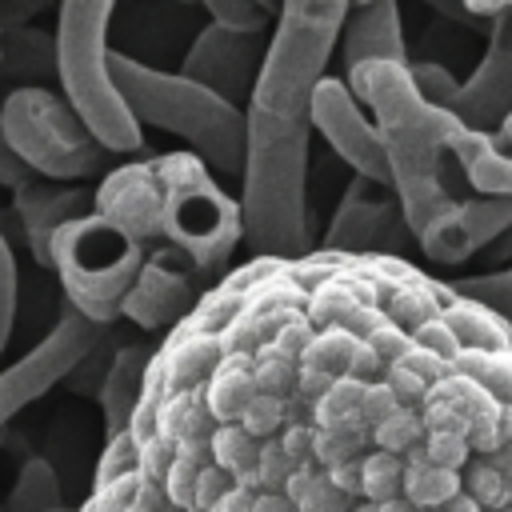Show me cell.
<instances>
[{"mask_svg": "<svg viewBox=\"0 0 512 512\" xmlns=\"http://www.w3.org/2000/svg\"><path fill=\"white\" fill-rule=\"evenodd\" d=\"M308 140L312 120L276 116L248 104L244 140V192H240V240L252 256L296 264L308 256Z\"/></svg>", "mask_w": 512, "mask_h": 512, "instance_id": "2", "label": "cell"}, {"mask_svg": "<svg viewBox=\"0 0 512 512\" xmlns=\"http://www.w3.org/2000/svg\"><path fill=\"white\" fill-rule=\"evenodd\" d=\"M256 8H260L264 16H272V12H280V0H256Z\"/></svg>", "mask_w": 512, "mask_h": 512, "instance_id": "45", "label": "cell"}, {"mask_svg": "<svg viewBox=\"0 0 512 512\" xmlns=\"http://www.w3.org/2000/svg\"><path fill=\"white\" fill-rule=\"evenodd\" d=\"M244 432H252L256 440H272L284 432V424H292V412H288V400L284 396H272V392H256L248 400V408L240 412L236 420Z\"/></svg>", "mask_w": 512, "mask_h": 512, "instance_id": "33", "label": "cell"}, {"mask_svg": "<svg viewBox=\"0 0 512 512\" xmlns=\"http://www.w3.org/2000/svg\"><path fill=\"white\" fill-rule=\"evenodd\" d=\"M60 504H64V492H60L56 468L44 456H32L12 480L8 512H48V508H60Z\"/></svg>", "mask_w": 512, "mask_h": 512, "instance_id": "25", "label": "cell"}, {"mask_svg": "<svg viewBox=\"0 0 512 512\" xmlns=\"http://www.w3.org/2000/svg\"><path fill=\"white\" fill-rule=\"evenodd\" d=\"M452 112L484 132H504V124L512 120V12L488 20L484 56L476 72L460 84Z\"/></svg>", "mask_w": 512, "mask_h": 512, "instance_id": "14", "label": "cell"}, {"mask_svg": "<svg viewBox=\"0 0 512 512\" xmlns=\"http://www.w3.org/2000/svg\"><path fill=\"white\" fill-rule=\"evenodd\" d=\"M412 68V80H416V88L432 100V104H440V108H456V96H460V80L444 68V64H432V60H420V64H408Z\"/></svg>", "mask_w": 512, "mask_h": 512, "instance_id": "34", "label": "cell"}, {"mask_svg": "<svg viewBox=\"0 0 512 512\" xmlns=\"http://www.w3.org/2000/svg\"><path fill=\"white\" fill-rule=\"evenodd\" d=\"M356 4H368V0H356Z\"/></svg>", "mask_w": 512, "mask_h": 512, "instance_id": "49", "label": "cell"}, {"mask_svg": "<svg viewBox=\"0 0 512 512\" xmlns=\"http://www.w3.org/2000/svg\"><path fill=\"white\" fill-rule=\"evenodd\" d=\"M360 460V472H364V496L384 504V500H396L404 496V456L396 452H384V448H368Z\"/></svg>", "mask_w": 512, "mask_h": 512, "instance_id": "28", "label": "cell"}, {"mask_svg": "<svg viewBox=\"0 0 512 512\" xmlns=\"http://www.w3.org/2000/svg\"><path fill=\"white\" fill-rule=\"evenodd\" d=\"M0 60H4V56H0Z\"/></svg>", "mask_w": 512, "mask_h": 512, "instance_id": "50", "label": "cell"}, {"mask_svg": "<svg viewBox=\"0 0 512 512\" xmlns=\"http://www.w3.org/2000/svg\"><path fill=\"white\" fill-rule=\"evenodd\" d=\"M340 60L344 68H356L364 60H408L400 4L396 0L356 4L340 32Z\"/></svg>", "mask_w": 512, "mask_h": 512, "instance_id": "18", "label": "cell"}, {"mask_svg": "<svg viewBox=\"0 0 512 512\" xmlns=\"http://www.w3.org/2000/svg\"><path fill=\"white\" fill-rule=\"evenodd\" d=\"M0 64H8V60H16L12 68L16 72H52L56 68V36L48 40V36H40V32H32V28H16L12 36H8V44H0Z\"/></svg>", "mask_w": 512, "mask_h": 512, "instance_id": "30", "label": "cell"}, {"mask_svg": "<svg viewBox=\"0 0 512 512\" xmlns=\"http://www.w3.org/2000/svg\"><path fill=\"white\" fill-rule=\"evenodd\" d=\"M192 272H200L180 248H160L152 256H144L124 304H120V316H128L136 328L144 332H156V328H176L196 304V284H192Z\"/></svg>", "mask_w": 512, "mask_h": 512, "instance_id": "12", "label": "cell"}, {"mask_svg": "<svg viewBox=\"0 0 512 512\" xmlns=\"http://www.w3.org/2000/svg\"><path fill=\"white\" fill-rule=\"evenodd\" d=\"M500 136H504V144H508V148H512V120H508V124H504V132H500Z\"/></svg>", "mask_w": 512, "mask_h": 512, "instance_id": "46", "label": "cell"}, {"mask_svg": "<svg viewBox=\"0 0 512 512\" xmlns=\"http://www.w3.org/2000/svg\"><path fill=\"white\" fill-rule=\"evenodd\" d=\"M456 296H468L484 308H492L496 316H504L512 324V268H500V272H480V276H464L452 284Z\"/></svg>", "mask_w": 512, "mask_h": 512, "instance_id": "31", "label": "cell"}, {"mask_svg": "<svg viewBox=\"0 0 512 512\" xmlns=\"http://www.w3.org/2000/svg\"><path fill=\"white\" fill-rule=\"evenodd\" d=\"M260 444L252 432H244L240 424H216L212 436H208V448H212V464H220L224 472H232V480L240 488H252L260 492V472H256V460H260Z\"/></svg>", "mask_w": 512, "mask_h": 512, "instance_id": "23", "label": "cell"}, {"mask_svg": "<svg viewBox=\"0 0 512 512\" xmlns=\"http://www.w3.org/2000/svg\"><path fill=\"white\" fill-rule=\"evenodd\" d=\"M460 4H464V12L476 16V20H492V16H500V12H512V0H460Z\"/></svg>", "mask_w": 512, "mask_h": 512, "instance_id": "44", "label": "cell"}, {"mask_svg": "<svg viewBox=\"0 0 512 512\" xmlns=\"http://www.w3.org/2000/svg\"><path fill=\"white\" fill-rule=\"evenodd\" d=\"M352 8L356 0H280L264 68L248 104H260L276 116H304Z\"/></svg>", "mask_w": 512, "mask_h": 512, "instance_id": "6", "label": "cell"}, {"mask_svg": "<svg viewBox=\"0 0 512 512\" xmlns=\"http://www.w3.org/2000/svg\"><path fill=\"white\" fill-rule=\"evenodd\" d=\"M48 512H76V508H68V504H60V508H48Z\"/></svg>", "mask_w": 512, "mask_h": 512, "instance_id": "47", "label": "cell"}, {"mask_svg": "<svg viewBox=\"0 0 512 512\" xmlns=\"http://www.w3.org/2000/svg\"><path fill=\"white\" fill-rule=\"evenodd\" d=\"M148 348L144 344H124L120 352H112L104 380H100V416H104V440L128 432L136 404H140V388H144V368H148Z\"/></svg>", "mask_w": 512, "mask_h": 512, "instance_id": "20", "label": "cell"}, {"mask_svg": "<svg viewBox=\"0 0 512 512\" xmlns=\"http://www.w3.org/2000/svg\"><path fill=\"white\" fill-rule=\"evenodd\" d=\"M328 472V480L340 488V492H348V496H364V472H360V460H344V464H332V468H324Z\"/></svg>", "mask_w": 512, "mask_h": 512, "instance_id": "42", "label": "cell"}, {"mask_svg": "<svg viewBox=\"0 0 512 512\" xmlns=\"http://www.w3.org/2000/svg\"><path fill=\"white\" fill-rule=\"evenodd\" d=\"M360 396H364V380L344 372L332 380V388L312 404V424L316 428H332L340 420H348L352 412H360Z\"/></svg>", "mask_w": 512, "mask_h": 512, "instance_id": "32", "label": "cell"}, {"mask_svg": "<svg viewBox=\"0 0 512 512\" xmlns=\"http://www.w3.org/2000/svg\"><path fill=\"white\" fill-rule=\"evenodd\" d=\"M308 120H312V132H320L324 144H328L356 176L392 188V168H388L384 136H380L372 112H364V104H360L356 92L348 88V80L324 76V80L312 88Z\"/></svg>", "mask_w": 512, "mask_h": 512, "instance_id": "10", "label": "cell"}, {"mask_svg": "<svg viewBox=\"0 0 512 512\" xmlns=\"http://www.w3.org/2000/svg\"><path fill=\"white\" fill-rule=\"evenodd\" d=\"M200 8L208 12V20H220V24H240V28L268 24V16L256 8V0H200Z\"/></svg>", "mask_w": 512, "mask_h": 512, "instance_id": "38", "label": "cell"}, {"mask_svg": "<svg viewBox=\"0 0 512 512\" xmlns=\"http://www.w3.org/2000/svg\"><path fill=\"white\" fill-rule=\"evenodd\" d=\"M448 156L456 160V168L464 172V184L476 196H512V148L504 144L500 132L464 124L452 136Z\"/></svg>", "mask_w": 512, "mask_h": 512, "instance_id": "19", "label": "cell"}, {"mask_svg": "<svg viewBox=\"0 0 512 512\" xmlns=\"http://www.w3.org/2000/svg\"><path fill=\"white\" fill-rule=\"evenodd\" d=\"M144 264V240L108 220L104 212L72 216L56 228L48 268H56L64 300L96 324H112Z\"/></svg>", "mask_w": 512, "mask_h": 512, "instance_id": "5", "label": "cell"}, {"mask_svg": "<svg viewBox=\"0 0 512 512\" xmlns=\"http://www.w3.org/2000/svg\"><path fill=\"white\" fill-rule=\"evenodd\" d=\"M460 492H464V472L444 468V464H432L428 452H424V444L408 452V464H404V500H412L420 512H440Z\"/></svg>", "mask_w": 512, "mask_h": 512, "instance_id": "22", "label": "cell"}, {"mask_svg": "<svg viewBox=\"0 0 512 512\" xmlns=\"http://www.w3.org/2000/svg\"><path fill=\"white\" fill-rule=\"evenodd\" d=\"M88 204H92V192L64 184V180H44V176H32L28 184H20L12 192V212L20 216V228H24V240L36 256V264H48L56 228L68 224L72 216L92 212Z\"/></svg>", "mask_w": 512, "mask_h": 512, "instance_id": "17", "label": "cell"}, {"mask_svg": "<svg viewBox=\"0 0 512 512\" xmlns=\"http://www.w3.org/2000/svg\"><path fill=\"white\" fill-rule=\"evenodd\" d=\"M348 88L372 112L392 168V192L400 200L408 232H424L456 196L444 180V152L464 120L452 108L432 104L416 80L408 60H364L348 68Z\"/></svg>", "mask_w": 512, "mask_h": 512, "instance_id": "1", "label": "cell"}, {"mask_svg": "<svg viewBox=\"0 0 512 512\" xmlns=\"http://www.w3.org/2000/svg\"><path fill=\"white\" fill-rule=\"evenodd\" d=\"M212 464V448L208 440H176V452L160 476L164 484V496L176 504V508H188L192 504V492H196V480L200 472Z\"/></svg>", "mask_w": 512, "mask_h": 512, "instance_id": "26", "label": "cell"}, {"mask_svg": "<svg viewBox=\"0 0 512 512\" xmlns=\"http://www.w3.org/2000/svg\"><path fill=\"white\" fill-rule=\"evenodd\" d=\"M360 348V332L348 324H312V336L300 348V368H316L328 376H344Z\"/></svg>", "mask_w": 512, "mask_h": 512, "instance_id": "24", "label": "cell"}, {"mask_svg": "<svg viewBox=\"0 0 512 512\" xmlns=\"http://www.w3.org/2000/svg\"><path fill=\"white\" fill-rule=\"evenodd\" d=\"M0 128L16 156L44 180H84L108 156L72 100L44 84H16L0 104Z\"/></svg>", "mask_w": 512, "mask_h": 512, "instance_id": "7", "label": "cell"}, {"mask_svg": "<svg viewBox=\"0 0 512 512\" xmlns=\"http://www.w3.org/2000/svg\"><path fill=\"white\" fill-rule=\"evenodd\" d=\"M16 260H12V248L0 232V352L8 348V336H12V324H16Z\"/></svg>", "mask_w": 512, "mask_h": 512, "instance_id": "36", "label": "cell"}, {"mask_svg": "<svg viewBox=\"0 0 512 512\" xmlns=\"http://www.w3.org/2000/svg\"><path fill=\"white\" fill-rule=\"evenodd\" d=\"M168 4H200V0H168Z\"/></svg>", "mask_w": 512, "mask_h": 512, "instance_id": "48", "label": "cell"}, {"mask_svg": "<svg viewBox=\"0 0 512 512\" xmlns=\"http://www.w3.org/2000/svg\"><path fill=\"white\" fill-rule=\"evenodd\" d=\"M92 208L128 228L136 240H156L164 236V184L156 172V160H132L112 168L100 188L92 192Z\"/></svg>", "mask_w": 512, "mask_h": 512, "instance_id": "15", "label": "cell"}, {"mask_svg": "<svg viewBox=\"0 0 512 512\" xmlns=\"http://www.w3.org/2000/svg\"><path fill=\"white\" fill-rule=\"evenodd\" d=\"M256 472H260V488L284 492V484H288V476L296 472V464H292V456L284 452L280 436H272V440H264V444H260V460H256Z\"/></svg>", "mask_w": 512, "mask_h": 512, "instance_id": "37", "label": "cell"}, {"mask_svg": "<svg viewBox=\"0 0 512 512\" xmlns=\"http://www.w3.org/2000/svg\"><path fill=\"white\" fill-rule=\"evenodd\" d=\"M108 72L140 128L148 124V128L180 136L208 168L224 176L244 172L248 108L216 96L212 88L188 80L184 72H160L124 52L108 56Z\"/></svg>", "mask_w": 512, "mask_h": 512, "instance_id": "3", "label": "cell"}, {"mask_svg": "<svg viewBox=\"0 0 512 512\" xmlns=\"http://www.w3.org/2000/svg\"><path fill=\"white\" fill-rule=\"evenodd\" d=\"M236 480H232V472H224L220 464H208L204 472H200V480H196V492H192V504L188 508H196V512H208L228 488H232Z\"/></svg>", "mask_w": 512, "mask_h": 512, "instance_id": "39", "label": "cell"}, {"mask_svg": "<svg viewBox=\"0 0 512 512\" xmlns=\"http://www.w3.org/2000/svg\"><path fill=\"white\" fill-rule=\"evenodd\" d=\"M508 228L512 196H456L424 232H416V244L432 264H460L472 252H484Z\"/></svg>", "mask_w": 512, "mask_h": 512, "instance_id": "13", "label": "cell"}, {"mask_svg": "<svg viewBox=\"0 0 512 512\" xmlns=\"http://www.w3.org/2000/svg\"><path fill=\"white\" fill-rule=\"evenodd\" d=\"M264 52H268L264 28H240V24L208 20L196 32L192 48L184 52L180 72L188 80L212 88L216 96L248 108L256 80H260V68H264Z\"/></svg>", "mask_w": 512, "mask_h": 512, "instance_id": "11", "label": "cell"}, {"mask_svg": "<svg viewBox=\"0 0 512 512\" xmlns=\"http://www.w3.org/2000/svg\"><path fill=\"white\" fill-rule=\"evenodd\" d=\"M408 400H400V392L392 388V380L380 372L372 380H364V396H360V416L368 420V428H376L380 420H388L396 408H404Z\"/></svg>", "mask_w": 512, "mask_h": 512, "instance_id": "35", "label": "cell"}, {"mask_svg": "<svg viewBox=\"0 0 512 512\" xmlns=\"http://www.w3.org/2000/svg\"><path fill=\"white\" fill-rule=\"evenodd\" d=\"M104 340V324L88 320L72 304H64L60 320L44 340H36L16 364L0 372V432L8 428L12 416H20L32 400L52 392L60 380H68Z\"/></svg>", "mask_w": 512, "mask_h": 512, "instance_id": "9", "label": "cell"}, {"mask_svg": "<svg viewBox=\"0 0 512 512\" xmlns=\"http://www.w3.org/2000/svg\"><path fill=\"white\" fill-rule=\"evenodd\" d=\"M252 512H300V508L288 500V492H272V488H260V492L252 496Z\"/></svg>", "mask_w": 512, "mask_h": 512, "instance_id": "43", "label": "cell"}, {"mask_svg": "<svg viewBox=\"0 0 512 512\" xmlns=\"http://www.w3.org/2000/svg\"><path fill=\"white\" fill-rule=\"evenodd\" d=\"M252 376H256V392H272V396H296V376H300V360L268 348V344H256L252 352Z\"/></svg>", "mask_w": 512, "mask_h": 512, "instance_id": "29", "label": "cell"}, {"mask_svg": "<svg viewBox=\"0 0 512 512\" xmlns=\"http://www.w3.org/2000/svg\"><path fill=\"white\" fill-rule=\"evenodd\" d=\"M164 184V236L180 248L200 272L220 268L240 244V204L208 176V164L188 152L156 156Z\"/></svg>", "mask_w": 512, "mask_h": 512, "instance_id": "8", "label": "cell"}, {"mask_svg": "<svg viewBox=\"0 0 512 512\" xmlns=\"http://www.w3.org/2000/svg\"><path fill=\"white\" fill-rule=\"evenodd\" d=\"M116 0H60L56 20V76L60 92L84 116L92 136L108 152H136L140 124L120 100L108 72V20Z\"/></svg>", "mask_w": 512, "mask_h": 512, "instance_id": "4", "label": "cell"}, {"mask_svg": "<svg viewBox=\"0 0 512 512\" xmlns=\"http://www.w3.org/2000/svg\"><path fill=\"white\" fill-rule=\"evenodd\" d=\"M396 224H404L396 192L388 184L356 176L352 188L344 192L336 216H332V228H328L324 244L336 248V252H348V256H368L384 244L388 232H396Z\"/></svg>", "mask_w": 512, "mask_h": 512, "instance_id": "16", "label": "cell"}, {"mask_svg": "<svg viewBox=\"0 0 512 512\" xmlns=\"http://www.w3.org/2000/svg\"><path fill=\"white\" fill-rule=\"evenodd\" d=\"M424 436H428V404L420 400V404H404L388 420H380L372 428V444L368 448H384V452H396V456L408 460V452L420 448Z\"/></svg>", "mask_w": 512, "mask_h": 512, "instance_id": "27", "label": "cell"}, {"mask_svg": "<svg viewBox=\"0 0 512 512\" xmlns=\"http://www.w3.org/2000/svg\"><path fill=\"white\" fill-rule=\"evenodd\" d=\"M204 412L212 424H236L248 400L256 396V376H252V356L248 352H220L204 380Z\"/></svg>", "mask_w": 512, "mask_h": 512, "instance_id": "21", "label": "cell"}, {"mask_svg": "<svg viewBox=\"0 0 512 512\" xmlns=\"http://www.w3.org/2000/svg\"><path fill=\"white\" fill-rule=\"evenodd\" d=\"M312 436H316V424H312V420H292V424H284L280 444H284V452L292 456L296 468H300V464H316V456H312Z\"/></svg>", "mask_w": 512, "mask_h": 512, "instance_id": "40", "label": "cell"}, {"mask_svg": "<svg viewBox=\"0 0 512 512\" xmlns=\"http://www.w3.org/2000/svg\"><path fill=\"white\" fill-rule=\"evenodd\" d=\"M36 172L16 156V148L8 144V136H4V128H0V188H8V192H16L20 184H28Z\"/></svg>", "mask_w": 512, "mask_h": 512, "instance_id": "41", "label": "cell"}]
</instances>
